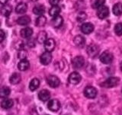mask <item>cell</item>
I'll return each instance as SVG.
<instances>
[{
  "instance_id": "24",
  "label": "cell",
  "mask_w": 122,
  "mask_h": 115,
  "mask_svg": "<svg viewBox=\"0 0 122 115\" xmlns=\"http://www.w3.org/2000/svg\"><path fill=\"white\" fill-rule=\"evenodd\" d=\"M112 11L114 15H115L116 16H120V15H122V3L118 2L115 4V5L113 6Z\"/></svg>"
},
{
  "instance_id": "23",
  "label": "cell",
  "mask_w": 122,
  "mask_h": 115,
  "mask_svg": "<svg viewBox=\"0 0 122 115\" xmlns=\"http://www.w3.org/2000/svg\"><path fill=\"white\" fill-rule=\"evenodd\" d=\"M47 34L44 30H42V31L39 32L37 34V40L38 43L40 44H44V42L47 40Z\"/></svg>"
},
{
  "instance_id": "38",
  "label": "cell",
  "mask_w": 122,
  "mask_h": 115,
  "mask_svg": "<svg viewBox=\"0 0 122 115\" xmlns=\"http://www.w3.org/2000/svg\"><path fill=\"white\" fill-rule=\"evenodd\" d=\"M8 2H9V0H0V4H2V5H5Z\"/></svg>"
},
{
  "instance_id": "27",
  "label": "cell",
  "mask_w": 122,
  "mask_h": 115,
  "mask_svg": "<svg viewBox=\"0 0 122 115\" xmlns=\"http://www.w3.org/2000/svg\"><path fill=\"white\" fill-rule=\"evenodd\" d=\"M33 12L37 15H43L45 12V7L43 5H38L34 7Z\"/></svg>"
},
{
  "instance_id": "6",
  "label": "cell",
  "mask_w": 122,
  "mask_h": 115,
  "mask_svg": "<svg viewBox=\"0 0 122 115\" xmlns=\"http://www.w3.org/2000/svg\"><path fill=\"white\" fill-rule=\"evenodd\" d=\"M87 53L91 58H95L99 53V47L95 44H90L87 47Z\"/></svg>"
},
{
  "instance_id": "4",
  "label": "cell",
  "mask_w": 122,
  "mask_h": 115,
  "mask_svg": "<svg viewBox=\"0 0 122 115\" xmlns=\"http://www.w3.org/2000/svg\"><path fill=\"white\" fill-rule=\"evenodd\" d=\"M82 80V76L79 72H73L69 75L68 77V82L72 85H77Z\"/></svg>"
},
{
  "instance_id": "40",
  "label": "cell",
  "mask_w": 122,
  "mask_h": 115,
  "mask_svg": "<svg viewBox=\"0 0 122 115\" xmlns=\"http://www.w3.org/2000/svg\"><path fill=\"white\" fill-rule=\"evenodd\" d=\"M0 75H1V72H0Z\"/></svg>"
},
{
  "instance_id": "9",
  "label": "cell",
  "mask_w": 122,
  "mask_h": 115,
  "mask_svg": "<svg viewBox=\"0 0 122 115\" xmlns=\"http://www.w3.org/2000/svg\"><path fill=\"white\" fill-rule=\"evenodd\" d=\"M51 60H52V55L51 52L46 51L44 53H42L40 57L41 63L43 65H44V66H47V65L51 63Z\"/></svg>"
},
{
  "instance_id": "13",
  "label": "cell",
  "mask_w": 122,
  "mask_h": 115,
  "mask_svg": "<svg viewBox=\"0 0 122 115\" xmlns=\"http://www.w3.org/2000/svg\"><path fill=\"white\" fill-rule=\"evenodd\" d=\"M50 98H51V93L48 90L43 89L38 93V98L41 101H47V100H49Z\"/></svg>"
},
{
  "instance_id": "21",
  "label": "cell",
  "mask_w": 122,
  "mask_h": 115,
  "mask_svg": "<svg viewBox=\"0 0 122 115\" xmlns=\"http://www.w3.org/2000/svg\"><path fill=\"white\" fill-rule=\"evenodd\" d=\"M74 44L79 47H82L86 43V39L81 35H77L74 37Z\"/></svg>"
},
{
  "instance_id": "12",
  "label": "cell",
  "mask_w": 122,
  "mask_h": 115,
  "mask_svg": "<svg viewBox=\"0 0 122 115\" xmlns=\"http://www.w3.org/2000/svg\"><path fill=\"white\" fill-rule=\"evenodd\" d=\"M44 48L46 50V51L47 52H52L55 48L56 46V42L53 39H47L44 42Z\"/></svg>"
},
{
  "instance_id": "14",
  "label": "cell",
  "mask_w": 122,
  "mask_h": 115,
  "mask_svg": "<svg viewBox=\"0 0 122 115\" xmlns=\"http://www.w3.org/2000/svg\"><path fill=\"white\" fill-rule=\"evenodd\" d=\"M11 11H12V8L10 5H3L2 7H1L0 9V14H1L2 16L8 17L9 16L10 14L11 13Z\"/></svg>"
},
{
  "instance_id": "17",
  "label": "cell",
  "mask_w": 122,
  "mask_h": 115,
  "mask_svg": "<svg viewBox=\"0 0 122 115\" xmlns=\"http://www.w3.org/2000/svg\"><path fill=\"white\" fill-rule=\"evenodd\" d=\"M21 75L19 73H17V72L13 73L9 78V82L12 85H17V84H18L21 82Z\"/></svg>"
},
{
  "instance_id": "7",
  "label": "cell",
  "mask_w": 122,
  "mask_h": 115,
  "mask_svg": "<svg viewBox=\"0 0 122 115\" xmlns=\"http://www.w3.org/2000/svg\"><path fill=\"white\" fill-rule=\"evenodd\" d=\"M60 102L57 99H52L47 104V108L53 112H56L60 109Z\"/></svg>"
},
{
  "instance_id": "15",
  "label": "cell",
  "mask_w": 122,
  "mask_h": 115,
  "mask_svg": "<svg viewBox=\"0 0 122 115\" xmlns=\"http://www.w3.org/2000/svg\"><path fill=\"white\" fill-rule=\"evenodd\" d=\"M30 67V63L28 62V60H21L20 62L18 64V68L20 71H26L27 70H28Z\"/></svg>"
},
{
  "instance_id": "18",
  "label": "cell",
  "mask_w": 122,
  "mask_h": 115,
  "mask_svg": "<svg viewBox=\"0 0 122 115\" xmlns=\"http://www.w3.org/2000/svg\"><path fill=\"white\" fill-rule=\"evenodd\" d=\"M27 9H28V5L25 2H20L18 3L16 8H15V11L18 14H23L25 13Z\"/></svg>"
},
{
  "instance_id": "41",
  "label": "cell",
  "mask_w": 122,
  "mask_h": 115,
  "mask_svg": "<svg viewBox=\"0 0 122 115\" xmlns=\"http://www.w3.org/2000/svg\"><path fill=\"white\" fill-rule=\"evenodd\" d=\"M0 25H1V22H0Z\"/></svg>"
},
{
  "instance_id": "19",
  "label": "cell",
  "mask_w": 122,
  "mask_h": 115,
  "mask_svg": "<svg viewBox=\"0 0 122 115\" xmlns=\"http://www.w3.org/2000/svg\"><path fill=\"white\" fill-rule=\"evenodd\" d=\"M14 105V101L12 99L10 98H5L1 102V107L3 109H10Z\"/></svg>"
},
{
  "instance_id": "31",
  "label": "cell",
  "mask_w": 122,
  "mask_h": 115,
  "mask_svg": "<svg viewBox=\"0 0 122 115\" xmlns=\"http://www.w3.org/2000/svg\"><path fill=\"white\" fill-rule=\"evenodd\" d=\"M86 18H87V15L85 12H83V11L79 12L77 15V17H76V19H77V21L79 22H83Z\"/></svg>"
},
{
  "instance_id": "11",
  "label": "cell",
  "mask_w": 122,
  "mask_h": 115,
  "mask_svg": "<svg viewBox=\"0 0 122 115\" xmlns=\"http://www.w3.org/2000/svg\"><path fill=\"white\" fill-rule=\"evenodd\" d=\"M94 30V25L89 22L84 23L81 26V31L85 34H89Z\"/></svg>"
},
{
  "instance_id": "37",
  "label": "cell",
  "mask_w": 122,
  "mask_h": 115,
  "mask_svg": "<svg viewBox=\"0 0 122 115\" xmlns=\"http://www.w3.org/2000/svg\"><path fill=\"white\" fill-rule=\"evenodd\" d=\"M50 1V3L51 4V5L53 6V5H57L58 4L60 3V0H49Z\"/></svg>"
},
{
  "instance_id": "25",
  "label": "cell",
  "mask_w": 122,
  "mask_h": 115,
  "mask_svg": "<svg viewBox=\"0 0 122 115\" xmlns=\"http://www.w3.org/2000/svg\"><path fill=\"white\" fill-rule=\"evenodd\" d=\"M33 34V30L30 28H25L21 30V36L24 38H29Z\"/></svg>"
},
{
  "instance_id": "30",
  "label": "cell",
  "mask_w": 122,
  "mask_h": 115,
  "mask_svg": "<svg viewBox=\"0 0 122 115\" xmlns=\"http://www.w3.org/2000/svg\"><path fill=\"white\" fill-rule=\"evenodd\" d=\"M114 32L118 36L122 35V23H117L114 26Z\"/></svg>"
},
{
  "instance_id": "3",
  "label": "cell",
  "mask_w": 122,
  "mask_h": 115,
  "mask_svg": "<svg viewBox=\"0 0 122 115\" xmlns=\"http://www.w3.org/2000/svg\"><path fill=\"white\" fill-rule=\"evenodd\" d=\"M114 60V56L111 52L109 51H105L104 53H102L100 56V61L104 64L108 65L112 63Z\"/></svg>"
},
{
  "instance_id": "42",
  "label": "cell",
  "mask_w": 122,
  "mask_h": 115,
  "mask_svg": "<svg viewBox=\"0 0 122 115\" xmlns=\"http://www.w3.org/2000/svg\"><path fill=\"white\" fill-rule=\"evenodd\" d=\"M121 91H122V89H121Z\"/></svg>"
},
{
  "instance_id": "39",
  "label": "cell",
  "mask_w": 122,
  "mask_h": 115,
  "mask_svg": "<svg viewBox=\"0 0 122 115\" xmlns=\"http://www.w3.org/2000/svg\"><path fill=\"white\" fill-rule=\"evenodd\" d=\"M120 68H121V70L122 71V62L120 63Z\"/></svg>"
},
{
  "instance_id": "36",
  "label": "cell",
  "mask_w": 122,
  "mask_h": 115,
  "mask_svg": "<svg viewBox=\"0 0 122 115\" xmlns=\"http://www.w3.org/2000/svg\"><path fill=\"white\" fill-rule=\"evenodd\" d=\"M5 38V34L2 30H0V42H2Z\"/></svg>"
},
{
  "instance_id": "34",
  "label": "cell",
  "mask_w": 122,
  "mask_h": 115,
  "mask_svg": "<svg viewBox=\"0 0 122 115\" xmlns=\"http://www.w3.org/2000/svg\"><path fill=\"white\" fill-rule=\"evenodd\" d=\"M24 46H25L24 42L21 40H18L17 43L15 44V48L18 50H21L24 49Z\"/></svg>"
},
{
  "instance_id": "33",
  "label": "cell",
  "mask_w": 122,
  "mask_h": 115,
  "mask_svg": "<svg viewBox=\"0 0 122 115\" xmlns=\"http://www.w3.org/2000/svg\"><path fill=\"white\" fill-rule=\"evenodd\" d=\"M27 55H28V53H27V51L25 50L24 49L21 50H19L18 53V56L19 59L21 60H25L26 57H27Z\"/></svg>"
},
{
  "instance_id": "20",
  "label": "cell",
  "mask_w": 122,
  "mask_h": 115,
  "mask_svg": "<svg viewBox=\"0 0 122 115\" xmlns=\"http://www.w3.org/2000/svg\"><path fill=\"white\" fill-rule=\"evenodd\" d=\"M63 19L60 15L54 16L52 19V25L53 27H55V28H60V27L63 25Z\"/></svg>"
},
{
  "instance_id": "1",
  "label": "cell",
  "mask_w": 122,
  "mask_h": 115,
  "mask_svg": "<svg viewBox=\"0 0 122 115\" xmlns=\"http://www.w3.org/2000/svg\"><path fill=\"white\" fill-rule=\"evenodd\" d=\"M120 83V79L117 77H109L105 81L101 83V86L106 89H112L117 87Z\"/></svg>"
},
{
  "instance_id": "29",
  "label": "cell",
  "mask_w": 122,
  "mask_h": 115,
  "mask_svg": "<svg viewBox=\"0 0 122 115\" xmlns=\"http://www.w3.org/2000/svg\"><path fill=\"white\" fill-rule=\"evenodd\" d=\"M47 23V18L44 15H40L36 20V25L37 27H44Z\"/></svg>"
},
{
  "instance_id": "35",
  "label": "cell",
  "mask_w": 122,
  "mask_h": 115,
  "mask_svg": "<svg viewBox=\"0 0 122 115\" xmlns=\"http://www.w3.org/2000/svg\"><path fill=\"white\" fill-rule=\"evenodd\" d=\"M27 44H28V46L29 47H35V40H34V38L29 37L28 42H27Z\"/></svg>"
},
{
  "instance_id": "8",
  "label": "cell",
  "mask_w": 122,
  "mask_h": 115,
  "mask_svg": "<svg viewBox=\"0 0 122 115\" xmlns=\"http://www.w3.org/2000/svg\"><path fill=\"white\" fill-rule=\"evenodd\" d=\"M47 84L49 85V86H51V88H56L60 85V79L56 75H49L47 78Z\"/></svg>"
},
{
  "instance_id": "32",
  "label": "cell",
  "mask_w": 122,
  "mask_h": 115,
  "mask_svg": "<svg viewBox=\"0 0 122 115\" xmlns=\"http://www.w3.org/2000/svg\"><path fill=\"white\" fill-rule=\"evenodd\" d=\"M105 3V0H95L93 4V8L94 9H98V8L104 5Z\"/></svg>"
},
{
  "instance_id": "10",
  "label": "cell",
  "mask_w": 122,
  "mask_h": 115,
  "mask_svg": "<svg viewBox=\"0 0 122 115\" xmlns=\"http://www.w3.org/2000/svg\"><path fill=\"white\" fill-rule=\"evenodd\" d=\"M109 9L105 5H102V7L98 8L97 11V16L100 19H105L108 16Z\"/></svg>"
},
{
  "instance_id": "28",
  "label": "cell",
  "mask_w": 122,
  "mask_h": 115,
  "mask_svg": "<svg viewBox=\"0 0 122 115\" xmlns=\"http://www.w3.org/2000/svg\"><path fill=\"white\" fill-rule=\"evenodd\" d=\"M60 8L58 5H53L51 9L49 11V14L51 16H56V15H59L60 12Z\"/></svg>"
},
{
  "instance_id": "2",
  "label": "cell",
  "mask_w": 122,
  "mask_h": 115,
  "mask_svg": "<svg viewBox=\"0 0 122 115\" xmlns=\"http://www.w3.org/2000/svg\"><path fill=\"white\" fill-rule=\"evenodd\" d=\"M83 93L86 98L89 99H94L97 96L98 91L93 86H87L86 89H84Z\"/></svg>"
},
{
  "instance_id": "26",
  "label": "cell",
  "mask_w": 122,
  "mask_h": 115,
  "mask_svg": "<svg viewBox=\"0 0 122 115\" xmlns=\"http://www.w3.org/2000/svg\"><path fill=\"white\" fill-rule=\"evenodd\" d=\"M40 85V81L38 79H33L31 81H30V84H29V89L30 91H35L38 89V87Z\"/></svg>"
},
{
  "instance_id": "5",
  "label": "cell",
  "mask_w": 122,
  "mask_h": 115,
  "mask_svg": "<svg viewBox=\"0 0 122 115\" xmlns=\"http://www.w3.org/2000/svg\"><path fill=\"white\" fill-rule=\"evenodd\" d=\"M84 64H85V59H84L83 56H76L72 61V66H73L74 69H76V70L81 69L84 66Z\"/></svg>"
},
{
  "instance_id": "16",
  "label": "cell",
  "mask_w": 122,
  "mask_h": 115,
  "mask_svg": "<svg viewBox=\"0 0 122 115\" xmlns=\"http://www.w3.org/2000/svg\"><path fill=\"white\" fill-rule=\"evenodd\" d=\"M30 18L28 15H24V16H21L20 18H18L17 20V24L21 26H26L28 24H30Z\"/></svg>"
},
{
  "instance_id": "22",
  "label": "cell",
  "mask_w": 122,
  "mask_h": 115,
  "mask_svg": "<svg viewBox=\"0 0 122 115\" xmlns=\"http://www.w3.org/2000/svg\"><path fill=\"white\" fill-rule=\"evenodd\" d=\"M11 93L10 88L7 86H3L0 88V98H5L8 97Z\"/></svg>"
}]
</instances>
